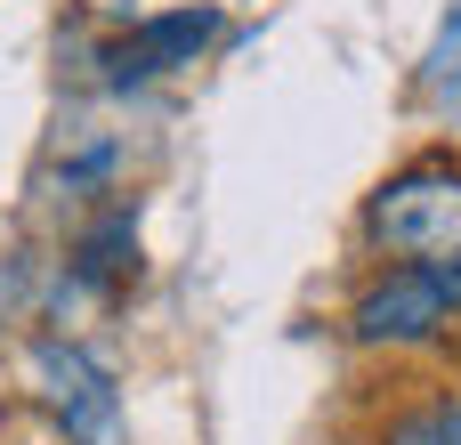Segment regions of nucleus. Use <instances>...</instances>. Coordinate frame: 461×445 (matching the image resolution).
I'll use <instances>...</instances> for the list:
<instances>
[{
    "label": "nucleus",
    "instance_id": "obj_1",
    "mask_svg": "<svg viewBox=\"0 0 461 445\" xmlns=\"http://www.w3.org/2000/svg\"><path fill=\"white\" fill-rule=\"evenodd\" d=\"M365 243L381 259L413 268H461V170L454 162H413L365 203Z\"/></svg>",
    "mask_w": 461,
    "mask_h": 445
},
{
    "label": "nucleus",
    "instance_id": "obj_2",
    "mask_svg": "<svg viewBox=\"0 0 461 445\" xmlns=\"http://www.w3.org/2000/svg\"><path fill=\"white\" fill-rule=\"evenodd\" d=\"M454 324H461V268H413V259H389L348 308L357 349H429Z\"/></svg>",
    "mask_w": 461,
    "mask_h": 445
},
{
    "label": "nucleus",
    "instance_id": "obj_3",
    "mask_svg": "<svg viewBox=\"0 0 461 445\" xmlns=\"http://www.w3.org/2000/svg\"><path fill=\"white\" fill-rule=\"evenodd\" d=\"M24 381L41 389L49 422L73 445H122V389H113V373H105L89 349H73V341H32V349H24Z\"/></svg>",
    "mask_w": 461,
    "mask_h": 445
},
{
    "label": "nucleus",
    "instance_id": "obj_4",
    "mask_svg": "<svg viewBox=\"0 0 461 445\" xmlns=\"http://www.w3.org/2000/svg\"><path fill=\"white\" fill-rule=\"evenodd\" d=\"M211 32H219V8H170V16H146V24H130V32L105 49V65H113V81H154V73H178V65H194Z\"/></svg>",
    "mask_w": 461,
    "mask_h": 445
},
{
    "label": "nucleus",
    "instance_id": "obj_5",
    "mask_svg": "<svg viewBox=\"0 0 461 445\" xmlns=\"http://www.w3.org/2000/svg\"><path fill=\"white\" fill-rule=\"evenodd\" d=\"M130 268H138V219H130V211H105V219L73 243V276H81V284H122Z\"/></svg>",
    "mask_w": 461,
    "mask_h": 445
},
{
    "label": "nucleus",
    "instance_id": "obj_6",
    "mask_svg": "<svg viewBox=\"0 0 461 445\" xmlns=\"http://www.w3.org/2000/svg\"><path fill=\"white\" fill-rule=\"evenodd\" d=\"M381 445H461V397H429V405H413V413H397L389 422V438Z\"/></svg>",
    "mask_w": 461,
    "mask_h": 445
},
{
    "label": "nucleus",
    "instance_id": "obj_7",
    "mask_svg": "<svg viewBox=\"0 0 461 445\" xmlns=\"http://www.w3.org/2000/svg\"><path fill=\"white\" fill-rule=\"evenodd\" d=\"M421 81H429V89H461V0H454V16L438 24L429 57H421Z\"/></svg>",
    "mask_w": 461,
    "mask_h": 445
}]
</instances>
